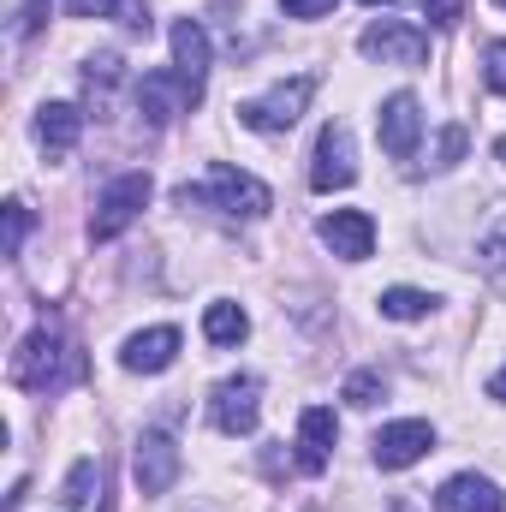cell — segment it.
Here are the masks:
<instances>
[{
	"instance_id": "6da1fadb",
	"label": "cell",
	"mask_w": 506,
	"mask_h": 512,
	"mask_svg": "<svg viewBox=\"0 0 506 512\" xmlns=\"http://www.w3.org/2000/svg\"><path fill=\"white\" fill-rule=\"evenodd\" d=\"M179 209H215V215H227V221H262V215L274 209V197H268L262 179L227 167V161H215L203 185H179Z\"/></svg>"
},
{
	"instance_id": "7a4b0ae2",
	"label": "cell",
	"mask_w": 506,
	"mask_h": 512,
	"mask_svg": "<svg viewBox=\"0 0 506 512\" xmlns=\"http://www.w3.org/2000/svg\"><path fill=\"white\" fill-rule=\"evenodd\" d=\"M72 376H78V358H72V346L60 340L54 322H42L36 334H24V346L12 352V382L30 387V393H60Z\"/></svg>"
},
{
	"instance_id": "3957f363",
	"label": "cell",
	"mask_w": 506,
	"mask_h": 512,
	"mask_svg": "<svg viewBox=\"0 0 506 512\" xmlns=\"http://www.w3.org/2000/svg\"><path fill=\"white\" fill-rule=\"evenodd\" d=\"M310 96H316V72H304V78H292V84H274L268 96L239 102V126L262 131V137H274V131H292L298 120H304Z\"/></svg>"
},
{
	"instance_id": "277c9868",
	"label": "cell",
	"mask_w": 506,
	"mask_h": 512,
	"mask_svg": "<svg viewBox=\"0 0 506 512\" xmlns=\"http://www.w3.org/2000/svg\"><path fill=\"white\" fill-rule=\"evenodd\" d=\"M149 173H120L108 191H102V203H96V215H90V239L96 245H108V239H120L131 221L143 215V203H149Z\"/></svg>"
},
{
	"instance_id": "5b68a950",
	"label": "cell",
	"mask_w": 506,
	"mask_h": 512,
	"mask_svg": "<svg viewBox=\"0 0 506 512\" xmlns=\"http://www.w3.org/2000/svg\"><path fill=\"white\" fill-rule=\"evenodd\" d=\"M358 179V149H352V126L346 120H328L316 137V161H310V185L328 197V191H346Z\"/></svg>"
},
{
	"instance_id": "8992f818",
	"label": "cell",
	"mask_w": 506,
	"mask_h": 512,
	"mask_svg": "<svg viewBox=\"0 0 506 512\" xmlns=\"http://www.w3.org/2000/svg\"><path fill=\"white\" fill-rule=\"evenodd\" d=\"M358 48L370 60H381V66H423L429 60V30L423 24H399V18H376L358 36Z\"/></svg>"
},
{
	"instance_id": "52a82bcc",
	"label": "cell",
	"mask_w": 506,
	"mask_h": 512,
	"mask_svg": "<svg viewBox=\"0 0 506 512\" xmlns=\"http://www.w3.org/2000/svg\"><path fill=\"white\" fill-rule=\"evenodd\" d=\"M179 447H173V435H161V429H143L137 435V447H131V477H137V489L143 495H167L173 483H179Z\"/></svg>"
},
{
	"instance_id": "ba28073f",
	"label": "cell",
	"mask_w": 506,
	"mask_h": 512,
	"mask_svg": "<svg viewBox=\"0 0 506 512\" xmlns=\"http://www.w3.org/2000/svg\"><path fill=\"white\" fill-rule=\"evenodd\" d=\"M209 417H215L221 435H251L256 417H262V382L256 376H227L209 393Z\"/></svg>"
},
{
	"instance_id": "9c48e42d",
	"label": "cell",
	"mask_w": 506,
	"mask_h": 512,
	"mask_svg": "<svg viewBox=\"0 0 506 512\" xmlns=\"http://www.w3.org/2000/svg\"><path fill=\"white\" fill-rule=\"evenodd\" d=\"M429 447H435V429H429L423 417H399V423H381L376 429L370 459H376L381 471H405V465H417Z\"/></svg>"
},
{
	"instance_id": "30bf717a",
	"label": "cell",
	"mask_w": 506,
	"mask_h": 512,
	"mask_svg": "<svg viewBox=\"0 0 506 512\" xmlns=\"http://www.w3.org/2000/svg\"><path fill=\"white\" fill-rule=\"evenodd\" d=\"M376 131H381V149H387L393 161H411L417 143H423V108H417V96H411V90L387 96L381 114H376Z\"/></svg>"
},
{
	"instance_id": "8fae6325",
	"label": "cell",
	"mask_w": 506,
	"mask_h": 512,
	"mask_svg": "<svg viewBox=\"0 0 506 512\" xmlns=\"http://www.w3.org/2000/svg\"><path fill=\"white\" fill-rule=\"evenodd\" d=\"M191 108H197V96H191V84L179 72H143L137 78V114L149 126H167V120H179Z\"/></svg>"
},
{
	"instance_id": "7c38bea8",
	"label": "cell",
	"mask_w": 506,
	"mask_h": 512,
	"mask_svg": "<svg viewBox=\"0 0 506 512\" xmlns=\"http://www.w3.org/2000/svg\"><path fill=\"white\" fill-rule=\"evenodd\" d=\"M316 233H322V245L340 256V262H364V256H376V221H370L364 209H334Z\"/></svg>"
},
{
	"instance_id": "4fadbf2b",
	"label": "cell",
	"mask_w": 506,
	"mask_h": 512,
	"mask_svg": "<svg viewBox=\"0 0 506 512\" xmlns=\"http://www.w3.org/2000/svg\"><path fill=\"white\" fill-rule=\"evenodd\" d=\"M334 435H340L334 411H328V405H304V417H298V471H304V477H322V471H328Z\"/></svg>"
},
{
	"instance_id": "5bb4252c",
	"label": "cell",
	"mask_w": 506,
	"mask_h": 512,
	"mask_svg": "<svg viewBox=\"0 0 506 512\" xmlns=\"http://www.w3.org/2000/svg\"><path fill=\"white\" fill-rule=\"evenodd\" d=\"M173 72L191 84V96L203 102V90H209V30L197 24V18H179L173 24Z\"/></svg>"
},
{
	"instance_id": "9a60e30c",
	"label": "cell",
	"mask_w": 506,
	"mask_h": 512,
	"mask_svg": "<svg viewBox=\"0 0 506 512\" xmlns=\"http://www.w3.org/2000/svg\"><path fill=\"white\" fill-rule=\"evenodd\" d=\"M435 512H506V495L489 477L459 471V477H447V483L435 489Z\"/></svg>"
},
{
	"instance_id": "2e32d148",
	"label": "cell",
	"mask_w": 506,
	"mask_h": 512,
	"mask_svg": "<svg viewBox=\"0 0 506 512\" xmlns=\"http://www.w3.org/2000/svg\"><path fill=\"white\" fill-rule=\"evenodd\" d=\"M173 358H179V328H143V334H131L126 352H120V364L131 376H161Z\"/></svg>"
},
{
	"instance_id": "e0dca14e",
	"label": "cell",
	"mask_w": 506,
	"mask_h": 512,
	"mask_svg": "<svg viewBox=\"0 0 506 512\" xmlns=\"http://www.w3.org/2000/svg\"><path fill=\"white\" fill-rule=\"evenodd\" d=\"M36 137H42L48 155H66V149L84 137V114H78L72 102H48V108L36 114Z\"/></svg>"
},
{
	"instance_id": "ac0fdd59",
	"label": "cell",
	"mask_w": 506,
	"mask_h": 512,
	"mask_svg": "<svg viewBox=\"0 0 506 512\" xmlns=\"http://www.w3.org/2000/svg\"><path fill=\"white\" fill-rule=\"evenodd\" d=\"M203 334H209V346H239V340L251 334V316H245L239 304H227V298H221V304H209V310H203Z\"/></svg>"
},
{
	"instance_id": "d6986e66",
	"label": "cell",
	"mask_w": 506,
	"mask_h": 512,
	"mask_svg": "<svg viewBox=\"0 0 506 512\" xmlns=\"http://www.w3.org/2000/svg\"><path fill=\"white\" fill-rule=\"evenodd\" d=\"M376 304H381V316H387V322H423V316L435 310V298H429V292H417V286H387Z\"/></svg>"
},
{
	"instance_id": "ffe728a7",
	"label": "cell",
	"mask_w": 506,
	"mask_h": 512,
	"mask_svg": "<svg viewBox=\"0 0 506 512\" xmlns=\"http://www.w3.org/2000/svg\"><path fill=\"white\" fill-rule=\"evenodd\" d=\"M477 262L489 268L495 286H506V203H501V215H495V227L483 233V245H477Z\"/></svg>"
},
{
	"instance_id": "44dd1931",
	"label": "cell",
	"mask_w": 506,
	"mask_h": 512,
	"mask_svg": "<svg viewBox=\"0 0 506 512\" xmlns=\"http://www.w3.org/2000/svg\"><path fill=\"white\" fill-rule=\"evenodd\" d=\"M96 477H102V465H96V459H78V465H72V477H66V495H60V501H66V507H90Z\"/></svg>"
},
{
	"instance_id": "7402d4cb",
	"label": "cell",
	"mask_w": 506,
	"mask_h": 512,
	"mask_svg": "<svg viewBox=\"0 0 506 512\" xmlns=\"http://www.w3.org/2000/svg\"><path fill=\"white\" fill-rule=\"evenodd\" d=\"M465 143H471V131H465V126H447V131H441V143H435V155H429V167H435V173H447V167L465 155Z\"/></svg>"
},
{
	"instance_id": "603a6c76",
	"label": "cell",
	"mask_w": 506,
	"mask_h": 512,
	"mask_svg": "<svg viewBox=\"0 0 506 512\" xmlns=\"http://www.w3.org/2000/svg\"><path fill=\"white\" fill-rule=\"evenodd\" d=\"M387 382H381V370H358V376H346V405H376Z\"/></svg>"
},
{
	"instance_id": "cb8c5ba5",
	"label": "cell",
	"mask_w": 506,
	"mask_h": 512,
	"mask_svg": "<svg viewBox=\"0 0 506 512\" xmlns=\"http://www.w3.org/2000/svg\"><path fill=\"white\" fill-rule=\"evenodd\" d=\"M24 233H30V209L24 203H6V256L24 251Z\"/></svg>"
},
{
	"instance_id": "d4e9b609",
	"label": "cell",
	"mask_w": 506,
	"mask_h": 512,
	"mask_svg": "<svg viewBox=\"0 0 506 512\" xmlns=\"http://www.w3.org/2000/svg\"><path fill=\"white\" fill-rule=\"evenodd\" d=\"M483 84L506 96V42H489V54H483Z\"/></svg>"
},
{
	"instance_id": "484cf974",
	"label": "cell",
	"mask_w": 506,
	"mask_h": 512,
	"mask_svg": "<svg viewBox=\"0 0 506 512\" xmlns=\"http://www.w3.org/2000/svg\"><path fill=\"white\" fill-rule=\"evenodd\" d=\"M84 84H90V90H114V84H120V60H114V54L90 60V66H84Z\"/></svg>"
},
{
	"instance_id": "4316f807",
	"label": "cell",
	"mask_w": 506,
	"mask_h": 512,
	"mask_svg": "<svg viewBox=\"0 0 506 512\" xmlns=\"http://www.w3.org/2000/svg\"><path fill=\"white\" fill-rule=\"evenodd\" d=\"M423 6H429V24L435 30H453L465 18V0H423Z\"/></svg>"
},
{
	"instance_id": "83f0119b",
	"label": "cell",
	"mask_w": 506,
	"mask_h": 512,
	"mask_svg": "<svg viewBox=\"0 0 506 512\" xmlns=\"http://www.w3.org/2000/svg\"><path fill=\"white\" fill-rule=\"evenodd\" d=\"M120 24H126L131 36H149V24H155V18H149V6H143V0H120Z\"/></svg>"
},
{
	"instance_id": "f1b7e54d",
	"label": "cell",
	"mask_w": 506,
	"mask_h": 512,
	"mask_svg": "<svg viewBox=\"0 0 506 512\" xmlns=\"http://www.w3.org/2000/svg\"><path fill=\"white\" fill-rule=\"evenodd\" d=\"M334 6H340V0H280L286 18H328Z\"/></svg>"
},
{
	"instance_id": "f546056e",
	"label": "cell",
	"mask_w": 506,
	"mask_h": 512,
	"mask_svg": "<svg viewBox=\"0 0 506 512\" xmlns=\"http://www.w3.org/2000/svg\"><path fill=\"white\" fill-rule=\"evenodd\" d=\"M66 12L72 18H108V12H120V0H66Z\"/></svg>"
},
{
	"instance_id": "4dcf8cb0",
	"label": "cell",
	"mask_w": 506,
	"mask_h": 512,
	"mask_svg": "<svg viewBox=\"0 0 506 512\" xmlns=\"http://www.w3.org/2000/svg\"><path fill=\"white\" fill-rule=\"evenodd\" d=\"M42 30V0H24V18H18V36H36Z\"/></svg>"
},
{
	"instance_id": "1f68e13d",
	"label": "cell",
	"mask_w": 506,
	"mask_h": 512,
	"mask_svg": "<svg viewBox=\"0 0 506 512\" xmlns=\"http://www.w3.org/2000/svg\"><path fill=\"white\" fill-rule=\"evenodd\" d=\"M489 399H501V405H506V364L495 370V382H489Z\"/></svg>"
},
{
	"instance_id": "d6a6232c",
	"label": "cell",
	"mask_w": 506,
	"mask_h": 512,
	"mask_svg": "<svg viewBox=\"0 0 506 512\" xmlns=\"http://www.w3.org/2000/svg\"><path fill=\"white\" fill-rule=\"evenodd\" d=\"M495 155H501V167H506V137H501V143H495Z\"/></svg>"
},
{
	"instance_id": "836d02e7",
	"label": "cell",
	"mask_w": 506,
	"mask_h": 512,
	"mask_svg": "<svg viewBox=\"0 0 506 512\" xmlns=\"http://www.w3.org/2000/svg\"><path fill=\"white\" fill-rule=\"evenodd\" d=\"M364 6H399V0H364Z\"/></svg>"
},
{
	"instance_id": "e575fe53",
	"label": "cell",
	"mask_w": 506,
	"mask_h": 512,
	"mask_svg": "<svg viewBox=\"0 0 506 512\" xmlns=\"http://www.w3.org/2000/svg\"><path fill=\"white\" fill-rule=\"evenodd\" d=\"M495 6H506V0H495Z\"/></svg>"
}]
</instances>
